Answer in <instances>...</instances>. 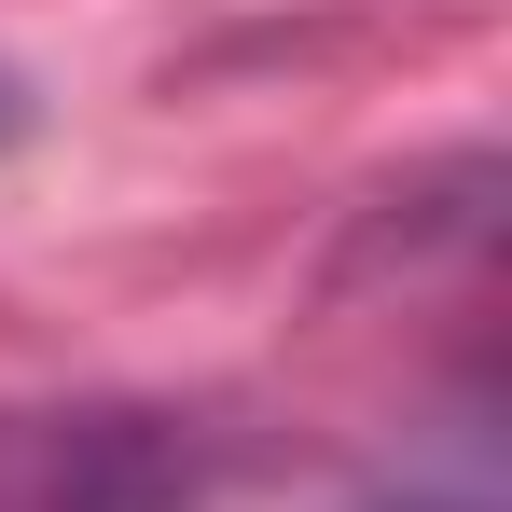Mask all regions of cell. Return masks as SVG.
<instances>
[{
  "label": "cell",
  "mask_w": 512,
  "mask_h": 512,
  "mask_svg": "<svg viewBox=\"0 0 512 512\" xmlns=\"http://www.w3.org/2000/svg\"><path fill=\"white\" fill-rule=\"evenodd\" d=\"M208 429L167 402H28L0 388V512H194Z\"/></svg>",
  "instance_id": "obj_1"
}]
</instances>
